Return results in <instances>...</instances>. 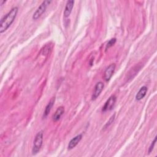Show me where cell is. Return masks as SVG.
<instances>
[{
	"instance_id": "277c9868",
	"label": "cell",
	"mask_w": 157,
	"mask_h": 157,
	"mask_svg": "<svg viewBox=\"0 0 157 157\" xmlns=\"http://www.w3.org/2000/svg\"><path fill=\"white\" fill-rule=\"evenodd\" d=\"M116 97L115 96L113 95L112 96H110L109 99L105 102L104 105L102 107V110L103 112H106V111H108V110H110L115 105V103L116 102Z\"/></svg>"
},
{
	"instance_id": "8992f818",
	"label": "cell",
	"mask_w": 157,
	"mask_h": 157,
	"mask_svg": "<svg viewBox=\"0 0 157 157\" xmlns=\"http://www.w3.org/2000/svg\"><path fill=\"white\" fill-rule=\"evenodd\" d=\"M104 83L101 82H98L96 85L94 86V92L92 95V100H95L97 99V98L99 96L101 93L102 92L103 88H104Z\"/></svg>"
},
{
	"instance_id": "8fae6325",
	"label": "cell",
	"mask_w": 157,
	"mask_h": 157,
	"mask_svg": "<svg viewBox=\"0 0 157 157\" xmlns=\"http://www.w3.org/2000/svg\"><path fill=\"white\" fill-rule=\"evenodd\" d=\"M54 102H55V98H52L45 107V111H44V113L43 115L44 118H45L48 115V113H50V112L54 104Z\"/></svg>"
},
{
	"instance_id": "ba28073f",
	"label": "cell",
	"mask_w": 157,
	"mask_h": 157,
	"mask_svg": "<svg viewBox=\"0 0 157 157\" xmlns=\"http://www.w3.org/2000/svg\"><path fill=\"white\" fill-rule=\"evenodd\" d=\"M82 138V135L81 134H78V135L76 136L75 137L72 138L70 140V142L68 144V147H67L68 149L71 150V149L74 148L78 144V142L80 141Z\"/></svg>"
},
{
	"instance_id": "5bb4252c",
	"label": "cell",
	"mask_w": 157,
	"mask_h": 157,
	"mask_svg": "<svg viewBox=\"0 0 157 157\" xmlns=\"http://www.w3.org/2000/svg\"><path fill=\"white\" fill-rule=\"evenodd\" d=\"M115 115L114 114L113 115H112V117H111V118H110V120H109V121H107V123L106 124V125H105V127H107V126H109L113 121V120H114V119H115Z\"/></svg>"
},
{
	"instance_id": "9a60e30c",
	"label": "cell",
	"mask_w": 157,
	"mask_h": 157,
	"mask_svg": "<svg viewBox=\"0 0 157 157\" xmlns=\"http://www.w3.org/2000/svg\"><path fill=\"white\" fill-rule=\"evenodd\" d=\"M6 2V1H0V5H1V6H2L4 3Z\"/></svg>"
},
{
	"instance_id": "6da1fadb",
	"label": "cell",
	"mask_w": 157,
	"mask_h": 157,
	"mask_svg": "<svg viewBox=\"0 0 157 157\" xmlns=\"http://www.w3.org/2000/svg\"><path fill=\"white\" fill-rule=\"evenodd\" d=\"M18 10V9L17 7H13L10 12L1 19L0 23V33H4L11 25L17 16Z\"/></svg>"
},
{
	"instance_id": "30bf717a",
	"label": "cell",
	"mask_w": 157,
	"mask_h": 157,
	"mask_svg": "<svg viewBox=\"0 0 157 157\" xmlns=\"http://www.w3.org/2000/svg\"><path fill=\"white\" fill-rule=\"evenodd\" d=\"M147 90H148L147 87L145 86H143L142 87H141L136 96V99L137 101H140L142 99H143L144 98V96L146 95Z\"/></svg>"
},
{
	"instance_id": "9c48e42d",
	"label": "cell",
	"mask_w": 157,
	"mask_h": 157,
	"mask_svg": "<svg viewBox=\"0 0 157 157\" xmlns=\"http://www.w3.org/2000/svg\"><path fill=\"white\" fill-rule=\"evenodd\" d=\"M64 108L63 106L59 107L56 109L54 115H53V120L54 121H57L58 120H59L61 117L62 116V115L64 113Z\"/></svg>"
},
{
	"instance_id": "4fadbf2b",
	"label": "cell",
	"mask_w": 157,
	"mask_h": 157,
	"mask_svg": "<svg viewBox=\"0 0 157 157\" xmlns=\"http://www.w3.org/2000/svg\"><path fill=\"white\" fill-rule=\"evenodd\" d=\"M156 141V137H155L154 140L152 142V143L151 144V145H150V147H149V149H148V153H150L151 151H152V150H153V148H154V146H155V145Z\"/></svg>"
},
{
	"instance_id": "52a82bcc",
	"label": "cell",
	"mask_w": 157,
	"mask_h": 157,
	"mask_svg": "<svg viewBox=\"0 0 157 157\" xmlns=\"http://www.w3.org/2000/svg\"><path fill=\"white\" fill-rule=\"evenodd\" d=\"M74 1H68L66 2V7H65V9L64 11V18H67L69 17L72 8L74 7Z\"/></svg>"
},
{
	"instance_id": "3957f363",
	"label": "cell",
	"mask_w": 157,
	"mask_h": 157,
	"mask_svg": "<svg viewBox=\"0 0 157 157\" xmlns=\"http://www.w3.org/2000/svg\"><path fill=\"white\" fill-rule=\"evenodd\" d=\"M51 1H44L42 2V3L39 6V7L37 9L36 12L34 13L33 15V19L34 20H37L42 15V13L45 11L48 5H49L51 3Z\"/></svg>"
},
{
	"instance_id": "7a4b0ae2",
	"label": "cell",
	"mask_w": 157,
	"mask_h": 157,
	"mask_svg": "<svg viewBox=\"0 0 157 157\" xmlns=\"http://www.w3.org/2000/svg\"><path fill=\"white\" fill-rule=\"evenodd\" d=\"M43 142V132L42 131L39 132L34 139L33 146L32 148V153L33 155L37 154L40 150Z\"/></svg>"
},
{
	"instance_id": "5b68a950",
	"label": "cell",
	"mask_w": 157,
	"mask_h": 157,
	"mask_svg": "<svg viewBox=\"0 0 157 157\" xmlns=\"http://www.w3.org/2000/svg\"><path fill=\"white\" fill-rule=\"evenodd\" d=\"M115 69V64L113 63L111 64L106 68L104 74V78L106 82H108L110 79V78L112 77L114 72Z\"/></svg>"
},
{
	"instance_id": "7c38bea8",
	"label": "cell",
	"mask_w": 157,
	"mask_h": 157,
	"mask_svg": "<svg viewBox=\"0 0 157 157\" xmlns=\"http://www.w3.org/2000/svg\"><path fill=\"white\" fill-rule=\"evenodd\" d=\"M116 40H117L116 38H112V39H111L107 42V45H106L105 50H107L109 48H110V47H111L112 46H113V45L115 44V43L116 42Z\"/></svg>"
}]
</instances>
